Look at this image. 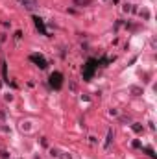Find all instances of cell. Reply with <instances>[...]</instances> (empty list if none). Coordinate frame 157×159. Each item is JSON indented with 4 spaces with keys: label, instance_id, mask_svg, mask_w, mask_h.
<instances>
[{
    "label": "cell",
    "instance_id": "cell-2",
    "mask_svg": "<svg viewBox=\"0 0 157 159\" xmlns=\"http://www.w3.org/2000/svg\"><path fill=\"white\" fill-rule=\"evenodd\" d=\"M32 59H34V61H37V63H39V67H46V61H44L41 56H32Z\"/></svg>",
    "mask_w": 157,
    "mask_h": 159
},
{
    "label": "cell",
    "instance_id": "cell-1",
    "mask_svg": "<svg viewBox=\"0 0 157 159\" xmlns=\"http://www.w3.org/2000/svg\"><path fill=\"white\" fill-rule=\"evenodd\" d=\"M50 81H52V85H54L56 89H59V87H61V74H59V72L52 74V78H50Z\"/></svg>",
    "mask_w": 157,
    "mask_h": 159
}]
</instances>
